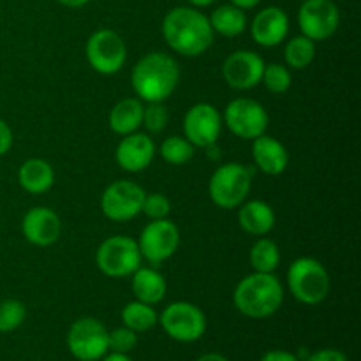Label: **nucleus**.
<instances>
[{
  "instance_id": "f257e3e1",
  "label": "nucleus",
  "mask_w": 361,
  "mask_h": 361,
  "mask_svg": "<svg viewBox=\"0 0 361 361\" xmlns=\"http://www.w3.org/2000/svg\"><path fill=\"white\" fill-rule=\"evenodd\" d=\"M162 35L173 51L183 56H200L214 42V30L207 14L196 7H175L162 21Z\"/></svg>"
},
{
  "instance_id": "f03ea898",
  "label": "nucleus",
  "mask_w": 361,
  "mask_h": 361,
  "mask_svg": "<svg viewBox=\"0 0 361 361\" xmlns=\"http://www.w3.org/2000/svg\"><path fill=\"white\" fill-rule=\"evenodd\" d=\"M130 81L140 101L164 102L178 87V63L164 53H148L136 63Z\"/></svg>"
},
{
  "instance_id": "7ed1b4c3",
  "label": "nucleus",
  "mask_w": 361,
  "mask_h": 361,
  "mask_svg": "<svg viewBox=\"0 0 361 361\" xmlns=\"http://www.w3.org/2000/svg\"><path fill=\"white\" fill-rule=\"evenodd\" d=\"M233 302L240 314L250 319H267L274 316L284 302V288L274 274L254 271L236 286Z\"/></svg>"
},
{
  "instance_id": "20e7f679",
  "label": "nucleus",
  "mask_w": 361,
  "mask_h": 361,
  "mask_svg": "<svg viewBox=\"0 0 361 361\" xmlns=\"http://www.w3.org/2000/svg\"><path fill=\"white\" fill-rule=\"evenodd\" d=\"M288 286L303 305H319L330 293V275L314 257H298L288 270Z\"/></svg>"
},
{
  "instance_id": "39448f33",
  "label": "nucleus",
  "mask_w": 361,
  "mask_h": 361,
  "mask_svg": "<svg viewBox=\"0 0 361 361\" xmlns=\"http://www.w3.org/2000/svg\"><path fill=\"white\" fill-rule=\"evenodd\" d=\"M252 187V175L238 162H228L215 169L208 183L212 201L222 210H233L245 203Z\"/></svg>"
},
{
  "instance_id": "423d86ee",
  "label": "nucleus",
  "mask_w": 361,
  "mask_h": 361,
  "mask_svg": "<svg viewBox=\"0 0 361 361\" xmlns=\"http://www.w3.org/2000/svg\"><path fill=\"white\" fill-rule=\"evenodd\" d=\"M141 252L136 240L129 236H109L99 245L95 263L99 270L111 279L130 277L141 267Z\"/></svg>"
},
{
  "instance_id": "0eeeda50",
  "label": "nucleus",
  "mask_w": 361,
  "mask_h": 361,
  "mask_svg": "<svg viewBox=\"0 0 361 361\" xmlns=\"http://www.w3.org/2000/svg\"><path fill=\"white\" fill-rule=\"evenodd\" d=\"M159 323L166 334L176 342L200 341L207 331V317L203 310L189 302H175L164 309L159 316Z\"/></svg>"
},
{
  "instance_id": "6e6552de",
  "label": "nucleus",
  "mask_w": 361,
  "mask_h": 361,
  "mask_svg": "<svg viewBox=\"0 0 361 361\" xmlns=\"http://www.w3.org/2000/svg\"><path fill=\"white\" fill-rule=\"evenodd\" d=\"M104 324L95 317H81L74 321L67 334V348L80 361H99L109 351Z\"/></svg>"
},
{
  "instance_id": "1a4fd4ad",
  "label": "nucleus",
  "mask_w": 361,
  "mask_h": 361,
  "mask_svg": "<svg viewBox=\"0 0 361 361\" xmlns=\"http://www.w3.org/2000/svg\"><path fill=\"white\" fill-rule=\"evenodd\" d=\"M87 60L99 74H116L127 60V46L115 30L102 28L87 41Z\"/></svg>"
},
{
  "instance_id": "9d476101",
  "label": "nucleus",
  "mask_w": 361,
  "mask_h": 361,
  "mask_svg": "<svg viewBox=\"0 0 361 361\" xmlns=\"http://www.w3.org/2000/svg\"><path fill=\"white\" fill-rule=\"evenodd\" d=\"M178 245L180 231L169 219L148 222L137 240L141 257L154 267L168 261L178 250Z\"/></svg>"
},
{
  "instance_id": "9b49d317",
  "label": "nucleus",
  "mask_w": 361,
  "mask_h": 361,
  "mask_svg": "<svg viewBox=\"0 0 361 361\" xmlns=\"http://www.w3.org/2000/svg\"><path fill=\"white\" fill-rule=\"evenodd\" d=\"M268 113L254 99L240 97L228 104L224 111V123L235 136L242 140H256L268 129Z\"/></svg>"
},
{
  "instance_id": "f8f14e48",
  "label": "nucleus",
  "mask_w": 361,
  "mask_h": 361,
  "mask_svg": "<svg viewBox=\"0 0 361 361\" xmlns=\"http://www.w3.org/2000/svg\"><path fill=\"white\" fill-rule=\"evenodd\" d=\"M147 192L137 183L118 180L106 187L101 197V210L109 221L127 222L141 214Z\"/></svg>"
},
{
  "instance_id": "ddd939ff",
  "label": "nucleus",
  "mask_w": 361,
  "mask_h": 361,
  "mask_svg": "<svg viewBox=\"0 0 361 361\" xmlns=\"http://www.w3.org/2000/svg\"><path fill=\"white\" fill-rule=\"evenodd\" d=\"M341 11L334 0H303L298 11V25L302 35L314 42L326 41L337 32Z\"/></svg>"
},
{
  "instance_id": "4468645a",
  "label": "nucleus",
  "mask_w": 361,
  "mask_h": 361,
  "mask_svg": "<svg viewBox=\"0 0 361 361\" xmlns=\"http://www.w3.org/2000/svg\"><path fill=\"white\" fill-rule=\"evenodd\" d=\"M222 130V116L215 106L208 102L194 104L183 118V134L192 147L208 148L217 143Z\"/></svg>"
},
{
  "instance_id": "2eb2a0df",
  "label": "nucleus",
  "mask_w": 361,
  "mask_h": 361,
  "mask_svg": "<svg viewBox=\"0 0 361 361\" xmlns=\"http://www.w3.org/2000/svg\"><path fill=\"white\" fill-rule=\"evenodd\" d=\"M264 66L267 63L257 53L240 49L226 59L222 66V76L226 83L235 90H250L261 83Z\"/></svg>"
},
{
  "instance_id": "dca6fc26",
  "label": "nucleus",
  "mask_w": 361,
  "mask_h": 361,
  "mask_svg": "<svg viewBox=\"0 0 361 361\" xmlns=\"http://www.w3.org/2000/svg\"><path fill=\"white\" fill-rule=\"evenodd\" d=\"M155 157V145L150 136L133 133L122 137L115 152L116 164L129 173H140L152 164Z\"/></svg>"
},
{
  "instance_id": "f3484780",
  "label": "nucleus",
  "mask_w": 361,
  "mask_h": 361,
  "mask_svg": "<svg viewBox=\"0 0 361 361\" xmlns=\"http://www.w3.org/2000/svg\"><path fill=\"white\" fill-rule=\"evenodd\" d=\"M21 231L32 245L48 247L59 240L62 224L55 212L44 207H37L25 214Z\"/></svg>"
},
{
  "instance_id": "a211bd4d",
  "label": "nucleus",
  "mask_w": 361,
  "mask_h": 361,
  "mask_svg": "<svg viewBox=\"0 0 361 361\" xmlns=\"http://www.w3.org/2000/svg\"><path fill=\"white\" fill-rule=\"evenodd\" d=\"M289 32V18L286 11L281 7H264L263 11L256 14L250 25V34L252 39L259 46L264 48H274V46L281 44Z\"/></svg>"
},
{
  "instance_id": "6ab92c4d",
  "label": "nucleus",
  "mask_w": 361,
  "mask_h": 361,
  "mask_svg": "<svg viewBox=\"0 0 361 361\" xmlns=\"http://www.w3.org/2000/svg\"><path fill=\"white\" fill-rule=\"evenodd\" d=\"M252 141V157L261 171L270 176H277L288 169L289 154L281 141L267 134Z\"/></svg>"
},
{
  "instance_id": "aec40b11",
  "label": "nucleus",
  "mask_w": 361,
  "mask_h": 361,
  "mask_svg": "<svg viewBox=\"0 0 361 361\" xmlns=\"http://www.w3.org/2000/svg\"><path fill=\"white\" fill-rule=\"evenodd\" d=\"M238 222L245 233L252 236H264L274 229L275 212L268 203L261 200L245 201L240 204Z\"/></svg>"
},
{
  "instance_id": "412c9836",
  "label": "nucleus",
  "mask_w": 361,
  "mask_h": 361,
  "mask_svg": "<svg viewBox=\"0 0 361 361\" xmlns=\"http://www.w3.org/2000/svg\"><path fill=\"white\" fill-rule=\"evenodd\" d=\"M18 182L28 194H44L55 183V171L44 159H28L18 169Z\"/></svg>"
},
{
  "instance_id": "4be33fe9",
  "label": "nucleus",
  "mask_w": 361,
  "mask_h": 361,
  "mask_svg": "<svg viewBox=\"0 0 361 361\" xmlns=\"http://www.w3.org/2000/svg\"><path fill=\"white\" fill-rule=\"evenodd\" d=\"M133 293L137 302L148 303V305H157L164 300L168 284L161 271L155 268H137L133 275Z\"/></svg>"
},
{
  "instance_id": "5701e85b",
  "label": "nucleus",
  "mask_w": 361,
  "mask_h": 361,
  "mask_svg": "<svg viewBox=\"0 0 361 361\" xmlns=\"http://www.w3.org/2000/svg\"><path fill=\"white\" fill-rule=\"evenodd\" d=\"M143 102L140 99H122L109 111V127L115 134L127 136L143 126Z\"/></svg>"
},
{
  "instance_id": "b1692460",
  "label": "nucleus",
  "mask_w": 361,
  "mask_h": 361,
  "mask_svg": "<svg viewBox=\"0 0 361 361\" xmlns=\"http://www.w3.org/2000/svg\"><path fill=\"white\" fill-rule=\"evenodd\" d=\"M208 20H210L214 34H221L224 37H236V35L243 34L247 28L245 11L233 4L217 7Z\"/></svg>"
},
{
  "instance_id": "393cba45",
  "label": "nucleus",
  "mask_w": 361,
  "mask_h": 361,
  "mask_svg": "<svg viewBox=\"0 0 361 361\" xmlns=\"http://www.w3.org/2000/svg\"><path fill=\"white\" fill-rule=\"evenodd\" d=\"M122 323L123 326L130 328L136 334H143V331L152 330L159 323V316L154 305L134 300L122 309Z\"/></svg>"
},
{
  "instance_id": "a878e982",
  "label": "nucleus",
  "mask_w": 361,
  "mask_h": 361,
  "mask_svg": "<svg viewBox=\"0 0 361 361\" xmlns=\"http://www.w3.org/2000/svg\"><path fill=\"white\" fill-rule=\"evenodd\" d=\"M249 257L254 271H259V274H274L279 268V264H281L279 245L274 240L263 238V236H259V240L254 243Z\"/></svg>"
},
{
  "instance_id": "bb28decb",
  "label": "nucleus",
  "mask_w": 361,
  "mask_h": 361,
  "mask_svg": "<svg viewBox=\"0 0 361 361\" xmlns=\"http://www.w3.org/2000/svg\"><path fill=\"white\" fill-rule=\"evenodd\" d=\"M284 56L288 67L296 71L305 69L312 63L314 56H316V42L305 35H296L286 44Z\"/></svg>"
},
{
  "instance_id": "cd10ccee",
  "label": "nucleus",
  "mask_w": 361,
  "mask_h": 361,
  "mask_svg": "<svg viewBox=\"0 0 361 361\" xmlns=\"http://www.w3.org/2000/svg\"><path fill=\"white\" fill-rule=\"evenodd\" d=\"M159 154L166 162L173 166H183L192 159L194 147L190 141H187L182 136H169L168 140L162 141Z\"/></svg>"
},
{
  "instance_id": "c85d7f7f",
  "label": "nucleus",
  "mask_w": 361,
  "mask_h": 361,
  "mask_svg": "<svg viewBox=\"0 0 361 361\" xmlns=\"http://www.w3.org/2000/svg\"><path fill=\"white\" fill-rule=\"evenodd\" d=\"M27 317V307L20 300L0 302V334L18 330Z\"/></svg>"
},
{
  "instance_id": "c756f323",
  "label": "nucleus",
  "mask_w": 361,
  "mask_h": 361,
  "mask_svg": "<svg viewBox=\"0 0 361 361\" xmlns=\"http://www.w3.org/2000/svg\"><path fill=\"white\" fill-rule=\"evenodd\" d=\"M261 81L264 83V87L271 92V94H286V92L291 88L293 76L291 71L288 69L282 63H270V66H264L263 78Z\"/></svg>"
},
{
  "instance_id": "7c9ffc66",
  "label": "nucleus",
  "mask_w": 361,
  "mask_h": 361,
  "mask_svg": "<svg viewBox=\"0 0 361 361\" xmlns=\"http://www.w3.org/2000/svg\"><path fill=\"white\" fill-rule=\"evenodd\" d=\"M169 122V113L162 102H148L143 109V127L150 134H159L166 129Z\"/></svg>"
},
{
  "instance_id": "2f4dec72",
  "label": "nucleus",
  "mask_w": 361,
  "mask_h": 361,
  "mask_svg": "<svg viewBox=\"0 0 361 361\" xmlns=\"http://www.w3.org/2000/svg\"><path fill=\"white\" fill-rule=\"evenodd\" d=\"M108 345L109 351L129 355V353L137 345V334L127 326L116 328V330L109 331Z\"/></svg>"
},
{
  "instance_id": "473e14b6",
  "label": "nucleus",
  "mask_w": 361,
  "mask_h": 361,
  "mask_svg": "<svg viewBox=\"0 0 361 361\" xmlns=\"http://www.w3.org/2000/svg\"><path fill=\"white\" fill-rule=\"evenodd\" d=\"M169 212H171V203L164 194H147L141 207V214L147 215L152 221H159V219H168Z\"/></svg>"
},
{
  "instance_id": "72a5a7b5",
  "label": "nucleus",
  "mask_w": 361,
  "mask_h": 361,
  "mask_svg": "<svg viewBox=\"0 0 361 361\" xmlns=\"http://www.w3.org/2000/svg\"><path fill=\"white\" fill-rule=\"evenodd\" d=\"M303 361H349L348 356L338 349H321V351L312 353Z\"/></svg>"
},
{
  "instance_id": "f704fd0d",
  "label": "nucleus",
  "mask_w": 361,
  "mask_h": 361,
  "mask_svg": "<svg viewBox=\"0 0 361 361\" xmlns=\"http://www.w3.org/2000/svg\"><path fill=\"white\" fill-rule=\"evenodd\" d=\"M13 147V130L7 126L6 120L0 118V157L6 155Z\"/></svg>"
},
{
  "instance_id": "c9c22d12",
  "label": "nucleus",
  "mask_w": 361,
  "mask_h": 361,
  "mask_svg": "<svg viewBox=\"0 0 361 361\" xmlns=\"http://www.w3.org/2000/svg\"><path fill=\"white\" fill-rule=\"evenodd\" d=\"M259 361H300V358L295 355V353L282 351V349H274V351L264 353L263 358Z\"/></svg>"
},
{
  "instance_id": "e433bc0d",
  "label": "nucleus",
  "mask_w": 361,
  "mask_h": 361,
  "mask_svg": "<svg viewBox=\"0 0 361 361\" xmlns=\"http://www.w3.org/2000/svg\"><path fill=\"white\" fill-rule=\"evenodd\" d=\"M229 2H231L233 6L240 7L242 11H249V9H254L256 6H259L261 0H229Z\"/></svg>"
},
{
  "instance_id": "4c0bfd02",
  "label": "nucleus",
  "mask_w": 361,
  "mask_h": 361,
  "mask_svg": "<svg viewBox=\"0 0 361 361\" xmlns=\"http://www.w3.org/2000/svg\"><path fill=\"white\" fill-rule=\"evenodd\" d=\"M102 361H133L129 358L127 355H123V353H106L104 356H102Z\"/></svg>"
},
{
  "instance_id": "58836bf2",
  "label": "nucleus",
  "mask_w": 361,
  "mask_h": 361,
  "mask_svg": "<svg viewBox=\"0 0 361 361\" xmlns=\"http://www.w3.org/2000/svg\"><path fill=\"white\" fill-rule=\"evenodd\" d=\"M56 2L62 4V6H66V7H71V9H76V7L87 6L90 0H56Z\"/></svg>"
},
{
  "instance_id": "ea45409f",
  "label": "nucleus",
  "mask_w": 361,
  "mask_h": 361,
  "mask_svg": "<svg viewBox=\"0 0 361 361\" xmlns=\"http://www.w3.org/2000/svg\"><path fill=\"white\" fill-rule=\"evenodd\" d=\"M196 361H229L226 356L219 355V353H207V355L200 356Z\"/></svg>"
},
{
  "instance_id": "a19ab883",
  "label": "nucleus",
  "mask_w": 361,
  "mask_h": 361,
  "mask_svg": "<svg viewBox=\"0 0 361 361\" xmlns=\"http://www.w3.org/2000/svg\"><path fill=\"white\" fill-rule=\"evenodd\" d=\"M187 2H189L192 7H196V9H201V7L212 6L215 0H187Z\"/></svg>"
}]
</instances>
